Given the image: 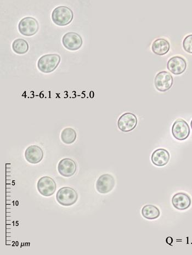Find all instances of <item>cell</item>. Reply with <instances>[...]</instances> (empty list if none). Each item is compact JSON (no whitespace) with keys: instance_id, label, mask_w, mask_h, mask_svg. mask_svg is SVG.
<instances>
[{"instance_id":"obj_12","label":"cell","mask_w":192,"mask_h":255,"mask_svg":"<svg viewBox=\"0 0 192 255\" xmlns=\"http://www.w3.org/2000/svg\"><path fill=\"white\" fill-rule=\"evenodd\" d=\"M187 66L186 60L180 56L171 58L167 64V69L176 76L184 73L186 71Z\"/></svg>"},{"instance_id":"obj_16","label":"cell","mask_w":192,"mask_h":255,"mask_svg":"<svg viewBox=\"0 0 192 255\" xmlns=\"http://www.w3.org/2000/svg\"><path fill=\"white\" fill-rule=\"evenodd\" d=\"M170 48V43L167 40L163 38L155 40L152 45V52L157 56H164L168 53Z\"/></svg>"},{"instance_id":"obj_11","label":"cell","mask_w":192,"mask_h":255,"mask_svg":"<svg viewBox=\"0 0 192 255\" xmlns=\"http://www.w3.org/2000/svg\"><path fill=\"white\" fill-rule=\"evenodd\" d=\"M59 173L64 177H71L77 172V165L74 160L70 158H65L59 162L57 166Z\"/></svg>"},{"instance_id":"obj_6","label":"cell","mask_w":192,"mask_h":255,"mask_svg":"<svg viewBox=\"0 0 192 255\" xmlns=\"http://www.w3.org/2000/svg\"><path fill=\"white\" fill-rule=\"evenodd\" d=\"M38 191L42 196L51 197L55 193L57 184L55 180L49 176H43L39 179L37 183Z\"/></svg>"},{"instance_id":"obj_1","label":"cell","mask_w":192,"mask_h":255,"mask_svg":"<svg viewBox=\"0 0 192 255\" xmlns=\"http://www.w3.org/2000/svg\"><path fill=\"white\" fill-rule=\"evenodd\" d=\"M61 61L60 55L56 53L47 54L38 59L37 67L41 73H51L55 71Z\"/></svg>"},{"instance_id":"obj_10","label":"cell","mask_w":192,"mask_h":255,"mask_svg":"<svg viewBox=\"0 0 192 255\" xmlns=\"http://www.w3.org/2000/svg\"><path fill=\"white\" fill-rule=\"evenodd\" d=\"M172 134L174 137L179 141H184L190 134L189 124L184 119H177L172 126Z\"/></svg>"},{"instance_id":"obj_14","label":"cell","mask_w":192,"mask_h":255,"mask_svg":"<svg viewBox=\"0 0 192 255\" xmlns=\"http://www.w3.org/2000/svg\"><path fill=\"white\" fill-rule=\"evenodd\" d=\"M172 204L179 211H185L191 207L192 200L188 194L184 192H179L175 194L172 197Z\"/></svg>"},{"instance_id":"obj_21","label":"cell","mask_w":192,"mask_h":255,"mask_svg":"<svg viewBox=\"0 0 192 255\" xmlns=\"http://www.w3.org/2000/svg\"><path fill=\"white\" fill-rule=\"evenodd\" d=\"M166 242L167 244H168L171 246L172 243H173V239H172V238L171 237H167L166 239Z\"/></svg>"},{"instance_id":"obj_17","label":"cell","mask_w":192,"mask_h":255,"mask_svg":"<svg viewBox=\"0 0 192 255\" xmlns=\"http://www.w3.org/2000/svg\"><path fill=\"white\" fill-rule=\"evenodd\" d=\"M142 216L144 218L154 220L159 218L160 215V210L158 208L154 206V205H146L142 209Z\"/></svg>"},{"instance_id":"obj_15","label":"cell","mask_w":192,"mask_h":255,"mask_svg":"<svg viewBox=\"0 0 192 255\" xmlns=\"http://www.w3.org/2000/svg\"><path fill=\"white\" fill-rule=\"evenodd\" d=\"M170 159V154L166 149L159 148L156 149L152 153L151 161L154 166L158 167H162L166 166L169 163Z\"/></svg>"},{"instance_id":"obj_9","label":"cell","mask_w":192,"mask_h":255,"mask_svg":"<svg viewBox=\"0 0 192 255\" xmlns=\"http://www.w3.org/2000/svg\"><path fill=\"white\" fill-rule=\"evenodd\" d=\"M115 180L112 175L108 173L101 175L97 180L96 188L97 191L102 194H106L114 189Z\"/></svg>"},{"instance_id":"obj_13","label":"cell","mask_w":192,"mask_h":255,"mask_svg":"<svg viewBox=\"0 0 192 255\" xmlns=\"http://www.w3.org/2000/svg\"><path fill=\"white\" fill-rule=\"evenodd\" d=\"M24 157L29 163L38 164L42 161L43 150L37 145H32L27 148L24 153Z\"/></svg>"},{"instance_id":"obj_8","label":"cell","mask_w":192,"mask_h":255,"mask_svg":"<svg viewBox=\"0 0 192 255\" xmlns=\"http://www.w3.org/2000/svg\"><path fill=\"white\" fill-rule=\"evenodd\" d=\"M174 79L171 74L166 71H162L156 75L154 79L155 88L161 92L168 91L173 85Z\"/></svg>"},{"instance_id":"obj_18","label":"cell","mask_w":192,"mask_h":255,"mask_svg":"<svg viewBox=\"0 0 192 255\" xmlns=\"http://www.w3.org/2000/svg\"><path fill=\"white\" fill-rule=\"evenodd\" d=\"M12 48L14 53L23 55L28 52L29 46L28 42L25 40L18 38L13 42Z\"/></svg>"},{"instance_id":"obj_2","label":"cell","mask_w":192,"mask_h":255,"mask_svg":"<svg viewBox=\"0 0 192 255\" xmlns=\"http://www.w3.org/2000/svg\"><path fill=\"white\" fill-rule=\"evenodd\" d=\"M51 18L54 24L57 26L65 27L73 21L74 12L70 7L60 6L53 9Z\"/></svg>"},{"instance_id":"obj_19","label":"cell","mask_w":192,"mask_h":255,"mask_svg":"<svg viewBox=\"0 0 192 255\" xmlns=\"http://www.w3.org/2000/svg\"><path fill=\"white\" fill-rule=\"evenodd\" d=\"M77 138V132L72 128H65L61 132V138L63 143L65 144H73L75 142Z\"/></svg>"},{"instance_id":"obj_22","label":"cell","mask_w":192,"mask_h":255,"mask_svg":"<svg viewBox=\"0 0 192 255\" xmlns=\"http://www.w3.org/2000/svg\"><path fill=\"white\" fill-rule=\"evenodd\" d=\"M191 128H192V121H191Z\"/></svg>"},{"instance_id":"obj_20","label":"cell","mask_w":192,"mask_h":255,"mask_svg":"<svg viewBox=\"0 0 192 255\" xmlns=\"http://www.w3.org/2000/svg\"><path fill=\"white\" fill-rule=\"evenodd\" d=\"M182 45L186 52L192 54V34L189 35L185 38Z\"/></svg>"},{"instance_id":"obj_3","label":"cell","mask_w":192,"mask_h":255,"mask_svg":"<svg viewBox=\"0 0 192 255\" xmlns=\"http://www.w3.org/2000/svg\"><path fill=\"white\" fill-rule=\"evenodd\" d=\"M78 194L75 189L65 187L58 190L56 194L58 203L63 207H70L77 201Z\"/></svg>"},{"instance_id":"obj_7","label":"cell","mask_w":192,"mask_h":255,"mask_svg":"<svg viewBox=\"0 0 192 255\" xmlns=\"http://www.w3.org/2000/svg\"><path fill=\"white\" fill-rule=\"evenodd\" d=\"M138 119L134 114L127 112L121 115L117 121V127L123 132H129L137 126Z\"/></svg>"},{"instance_id":"obj_4","label":"cell","mask_w":192,"mask_h":255,"mask_svg":"<svg viewBox=\"0 0 192 255\" xmlns=\"http://www.w3.org/2000/svg\"><path fill=\"white\" fill-rule=\"evenodd\" d=\"M19 33L25 37H32L38 32L40 26L37 20L32 17L22 18L18 26Z\"/></svg>"},{"instance_id":"obj_5","label":"cell","mask_w":192,"mask_h":255,"mask_svg":"<svg viewBox=\"0 0 192 255\" xmlns=\"http://www.w3.org/2000/svg\"><path fill=\"white\" fill-rule=\"evenodd\" d=\"M62 44L69 51H76L82 46L83 41L79 34L71 32L64 35L62 39Z\"/></svg>"}]
</instances>
